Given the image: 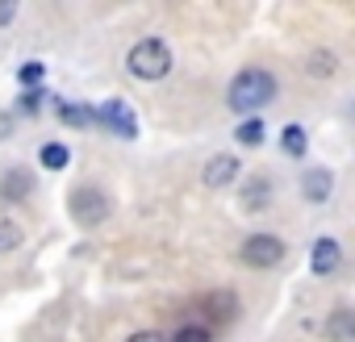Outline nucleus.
<instances>
[{"label": "nucleus", "mask_w": 355, "mask_h": 342, "mask_svg": "<svg viewBox=\"0 0 355 342\" xmlns=\"http://www.w3.org/2000/svg\"><path fill=\"white\" fill-rule=\"evenodd\" d=\"M338 263H343L338 242H334V238H318V242H313V251H309V267H313L318 276H334V271H338Z\"/></svg>", "instance_id": "obj_7"}, {"label": "nucleus", "mask_w": 355, "mask_h": 342, "mask_svg": "<svg viewBox=\"0 0 355 342\" xmlns=\"http://www.w3.org/2000/svg\"><path fill=\"white\" fill-rule=\"evenodd\" d=\"M125 67H130L134 80H163V75L171 71V51H167V42H159V38H142V42L130 51Z\"/></svg>", "instance_id": "obj_2"}, {"label": "nucleus", "mask_w": 355, "mask_h": 342, "mask_svg": "<svg viewBox=\"0 0 355 342\" xmlns=\"http://www.w3.org/2000/svg\"><path fill=\"white\" fill-rule=\"evenodd\" d=\"M42 75H46V67H42L38 59H34V63H26V67L17 71V80H21V84H30V88H34V84H42Z\"/></svg>", "instance_id": "obj_18"}, {"label": "nucleus", "mask_w": 355, "mask_h": 342, "mask_svg": "<svg viewBox=\"0 0 355 342\" xmlns=\"http://www.w3.org/2000/svg\"><path fill=\"white\" fill-rule=\"evenodd\" d=\"M130 342H167V338L155 334V330H138V334H130Z\"/></svg>", "instance_id": "obj_22"}, {"label": "nucleus", "mask_w": 355, "mask_h": 342, "mask_svg": "<svg viewBox=\"0 0 355 342\" xmlns=\"http://www.w3.org/2000/svg\"><path fill=\"white\" fill-rule=\"evenodd\" d=\"M42 100H46V96H42L38 88H30V92L21 96V109H26V113H38V109H42Z\"/></svg>", "instance_id": "obj_20"}, {"label": "nucleus", "mask_w": 355, "mask_h": 342, "mask_svg": "<svg viewBox=\"0 0 355 342\" xmlns=\"http://www.w3.org/2000/svg\"><path fill=\"white\" fill-rule=\"evenodd\" d=\"M326 334H330L334 342H351V334H355V317H351V309H338V313L326 321Z\"/></svg>", "instance_id": "obj_10"}, {"label": "nucleus", "mask_w": 355, "mask_h": 342, "mask_svg": "<svg viewBox=\"0 0 355 342\" xmlns=\"http://www.w3.org/2000/svg\"><path fill=\"white\" fill-rule=\"evenodd\" d=\"M268 197H272V184L259 176V180H251L247 184V192H243V201L251 205V209H268Z\"/></svg>", "instance_id": "obj_14"}, {"label": "nucleus", "mask_w": 355, "mask_h": 342, "mask_svg": "<svg viewBox=\"0 0 355 342\" xmlns=\"http://www.w3.org/2000/svg\"><path fill=\"white\" fill-rule=\"evenodd\" d=\"M205 188H226V184H234L239 180V159L234 154H214L209 163H205Z\"/></svg>", "instance_id": "obj_6"}, {"label": "nucleus", "mask_w": 355, "mask_h": 342, "mask_svg": "<svg viewBox=\"0 0 355 342\" xmlns=\"http://www.w3.org/2000/svg\"><path fill=\"white\" fill-rule=\"evenodd\" d=\"M234 138H239L243 146H259V142H263V121H259V117H247V121L234 129Z\"/></svg>", "instance_id": "obj_15"}, {"label": "nucleus", "mask_w": 355, "mask_h": 342, "mask_svg": "<svg viewBox=\"0 0 355 342\" xmlns=\"http://www.w3.org/2000/svg\"><path fill=\"white\" fill-rule=\"evenodd\" d=\"M30 188H34V176L17 167V171L5 176V184H0V197H5V201H21V197H30Z\"/></svg>", "instance_id": "obj_9"}, {"label": "nucleus", "mask_w": 355, "mask_h": 342, "mask_svg": "<svg viewBox=\"0 0 355 342\" xmlns=\"http://www.w3.org/2000/svg\"><path fill=\"white\" fill-rule=\"evenodd\" d=\"M280 259H284V242L272 238V234H251V238L243 242V263H247V267L268 271V267H276Z\"/></svg>", "instance_id": "obj_3"}, {"label": "nucleus", "mask_w": 355, "mask_h": 342, "mask_svg": "<svg viewBox=\"0 0 355 342\" xmlns=\"http://www.w3.org/2000/svg\"><path fill=\"white\" fill-rule=\"evenodd\" d=\"M21 242V234H17V226H9V222H0V251H13Z\"/></svg>", "instance_id": "obj_19"}, {"label": "nucleus", "mask_w": 355, "mask_h": 342, "mask_svg": "<svg viewBox=\"0 0 355 342\" xmlns=\"http://www.w3.org/2000/svg\"><path fill=\"white\" fill-rule=\"evenodd\" d=\"M305 201H313V205H322L326 197H330V188H334V176H330V171L326 167H309L305 171Z\"/></svg>", "instance_id": "obj_8"}, {"label": "nucleus", "mask_w": 355, "mask_h": 342, "mask_svg": "<svg viewBox=\"0 0 355 342\" xmlns=\"http://www.w3.org/2000/svg\"><path fill=\"white\" fill-rule=\"evenodd\" d=\"M309 75H318V80H330V75H334V55H330V51H318V55H309Z\"/></svg>", "instance_id": "obj_16"}, {"label": "nucleus", "mask_w": 355, "mask_h": 342, "mask_svg": "<svg viewBox=\"0 0 355 342\" xmlns=\"http://www.w3.org/2000/svg\"><path fill=\"white\" fill-rule=\"evenodd\" d=\"M38 159H42V167H51V171H59V167H67V159H71V150H67L63 142H46Z\"/></svg>", "instance_id": "obj_13"}, {"label": "nucleus", "mask_w": 355, "mask_h": 342, "mask_svg": "<svg viewBox=\"0 0 355 342\" xmlns=\"http://www.w3.org/2000/svg\"><path fill=\"white\" fill-rule=\"evenodd\" d=\"M96 121H105L117 138H138V121H134V109L125 100H105L96 109Z\"/></svg>", "instance_id": "obj_4"}, {"label": "nucleus", "mask_w": 355, "mask_h": 342, "mask_svg": "<svg viewBox=\"0 0 355 342\" xmlns=\"http://www.w3.org/2000/svg\"><path fill=\"white\" fill-rule=\"evenodd\" d=\"M17 17V0H0V26H9Z\"/></svg>", "instance_id": "obj_21"}, {"label": "nucleus", "mask_w": 355, "mask_h": 342, "mask_svg": "<svg viewBox=\"0 0 355 342\" xmlns=\"http://www.w3.org/2000/svg\"><path fill=\"white\" fill-rule=\"evenodd\" d=\"M71 213H76V222H80V226H96V222H105L109 205H105V197H101L96 188H80V192H76Z\"/></svg>", "instance_id": "obj_5"}, {"label": "nucleus", "mask_w": 355, "mask_h": 342, "mask_svg": "<svg viewBox=\"0 0 355 342\" xmlns=\"http://www.w3.org/2000/svg\"><path fill=\"white\" fill-rule=\"evenodd\" d=\"M171 342H214V334H209L205 325H184V330L175 334Z\"/></svg>", "instance_id": "obj_17"}, {"label": "nucleus", "mask_w": 355, "mask_h": 342, "mask_svg": "<svg viewBox=\"0 0 355 342\" xmlns=\"http://www.w3.org/2000/svg\"><path fill=\"white\" fill-rule=\"evenodd\" d=\"M59 117H63L67 125H92V121H96V109H88V105H71V100H63V105H59Z\"/></svg>", "instance_id": "obj_12"}, {"label": "nucleus", "mask_w": 355, "mask_h": 342, "mask_svg": "<svg viewBox=\"0 0 355 342\" xmlns=\"http://www.w3.org/2000/svg\"><path fill=\"white\" fill-rule=\"evenodd\" d=\"M280 150H284V154H293V159H301V154L309 150V138H305V129H301V125H284Z\"/></svg>", "instance_id": "obj_11"}, {"label": "nucleus", "mask_w": 355, "mask_h": 342, "mask_svg": "<svg viewBox=\"0 0 355 342\" xmlns=\"http://www.w3.org/2000/svg\"><path fill=\"white\" fill-rule=\"evenodd\" d=\"M272 100H276V80H272L263 67L239 71L234 84H230V92H226V105H230L234 113H259V109L272 105Z\"/></svg>", "instance_id": "obj_1"}]
</instances>
